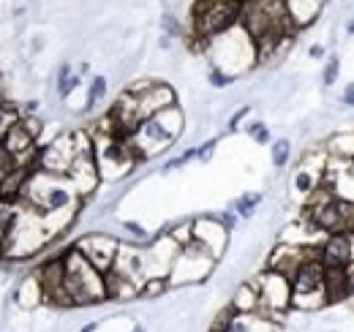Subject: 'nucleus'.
I'll return each instance as SVG.
<instances>
[{
    "mask_svg": "<svg viewBox=\"0 0 354 332\" xmlns=\"http://www.w3.org/2000/svg\"><path fill=\"white\" fill-rule=\"evenodd\" d=\"M63 264H66V291H68L71 308H88V305H98L109 299L104 273L90 264L82 250L74 246L66 248Z\"/></svg>",
    "mask_w": 354,
    "mask_h": 332,
    "instance_id": "obj_1",
    "label": "nucleus"
},
{
    "mask_svg": "<svg viewBox=\"0 0 354 332\" xmlns=\"http://www.w3.org/2000/svg\"><path fill=\"white\" fill-rule=\"evenodd\" d=\"M180 131H183V115H180L177 107H169V109L142 120L139 128L129 136L133 156H136V164L147 161V158L158 156L161 150H167L169 145H175Z\"/></svg>",
    "mask_w": 354,
    "mask_h": 332,
    "instance_id": "obj_2",
    "label": "nucleus"
},
{
    "mask_svg": "<svg viewBox=\"0 0 354 332\" xmlns=\"http://www.w3.org/2000/svg\"><path fill=\"white\" fill-rule=\"evenodd\" d=\"M289 281H292V308L295 311L313 313V311L330 308V299H327V267L319 259L303 261Z\"/></svg>",
    "mask_w": 354,
    "mask_h": 332,
    "instance_id": "obj_3",
    "label": "nucleus"
},
{
    "mask_svg": "<svg viewBox=\"0 0 354 332\" xmlns=\"http://www.w3.org/2000/svg\"><path fill=\"white\" fill-rule=\"evenodd\" d=\"M218 259L199 246L196 240H191L188 246H183L175 259V267L169 273V289H180V286H196V284H205L213 273V264Z\"/></svg>",
    "mask_w": 354,
    "mask_h": 332,
    "instance_id": "obj_4",
    "label": "nucleus"
},
{
    "mask_svg": "<svg viewBox=\"0 0 354 332\" xmlns=\"http://www.w3.org/2000/svg\"><path fill=\"white\" fill-rule=\"evenodd\" d=\"M254 284L259 289V313L283 324L286 313L292 311V281L283 273L265 270L254 278Z\"/></svg>",
    "mask_w": 354,
    "mask_h": 332,
    "instance_id": "obj_5",
    "label": "nucleus"
},
{
    "mask_svg": "<svg viewBox=\"0 0 354 332\" xmlns=\"http://www.w3.org/2000/svg\"><path fill=\"white\" fill-rule=\"evenodd\" d=\"M324 177H327V150L322 147V153H308L306 158H300V164L292 172V194L297 199H303V205H308L316 196L319 188H324Z\"/></svg>",
    "mask_w": 354,
    "mask_h": 332,
    "instance_id": "obj_6",
    "label": "nucleus"
},
{
    "mask_svg": "<svg viewBox=\"0 0 354 332\" xmlns=\"http://www.w3.org/2000/svg\"><path fill=\"white\" fill-rule=\"evenodd\" d=\"M74 156H77V147H74V133H63V136L52 139L46 147H41V150H39L36 169L49 172V174H63V177H68V169H71Z\"/></svg>",
    "mask_w": 354,
    "mask_h": 332,
    "instance_id": "obj_7",
    "label": "nucleus"
},
{
    "mask_svg": "<svg viewBox=\"0 0 354 332\" xmlns=\"http://www.w3.org/2000/svg\"><path fill=\"white\" fill-rule=\"evenodd\" d=\"M41 291H44V302L52 308H71V299H68V291H66V264H63V256L46 261L44 267H39L36 273Z\"/></svg>",
    "mask_w": 354,
    "mask_h": 332,
    "instance_id": "obj_8",
    "label": "nucleus"
},
{
    "mask_svg": "<svg viewBox=\"0 0 354 332\" xmlns=\"http://www.w3.org/2000/svg\"><path fill=\"white\" fill-rule=\"evenodd\" d=\"M308 259H319V246H295V243H278L272 253L267 256V270L283 273L286 278L295 275V270L308 261Z\"/></svg>",
    "mask_w": 354,
    "mask_h": 332,
    "instance_id": "obj_9",
    "label": "nucleus"
},
{
    "mask_svg": "<svg viewBox=\"0 0 354 332\" xmlns=\"http://www.w3.org/2000/svg\"><path fill=\"white\" fill-rule=\"evenodd\" d=\"M74 248L82 250L90 264L106 275V273L112 270L115 259H118L120 243H118L115 237H109V234H85L82 240H77V246H74Z\"/></svg>",
    "mask_w": 354,
    "mask_h": 332,
    "instance_id": "obj_10",
    "label": "nucleus"
},
{
    "mask_svg": "<svg viewBox=\"0 0 354 332\" xmlns=\"http://www.w3.org/2000/svg\"><path fill=\"white\" fill-rule=\"evenodd\" d=\"M319 261L327 270H349L354 264L352 234H330L319 246Z\"/></svg>",
    "mask_w": 354,
    "mask_h": 332,
    "instance_id": "obj_11",
    "label": "nucleus"
},
{
    "mask_svg": "<svg viewBox=\"0 0 354 332\" xmlns=\"http://www.w3.org/2000/svg\"><path fill=\"white\" fill-rule=\"evenodd\" d=\"M194 240L199 246H205L216 259H221L223 248H226V240H229V229L216 221V215L213 218H202V221L194 223Z\"/></svg>",
    "mask_w": 354,
    "mask_h": 332,
    "instance_id": "obj_12",
    "label": "nucleus"
},
{
    "mask_svg": "<svg viewBox=\"0 0 354 332\" xmlns=\"http://www.w3.org/2000/svg\"><path fill=\"white\" fill-rule=\"evenodd\" d=\"M283 3H286V14H289L292 25L295 28H308L310 22L319 17L324 0H283Z\"/></svg>",
    "mask_w": 354,
    "mask_h": 332,
    "instance_id": "obj_13",
    "label": "nucleus"
},
{
    "mask_svg": "<svg viewBox=\"0 0 354 332\" xmlns=\"http://www.w3.org/2000/svg\"><path fill=\"white\" fill-rule=\"evenodd\" d=\"M104 278H106V297H109V299H120V302H126V299H136L139 291H142L131 278L120 275L118 270H109Z\"/></svg>",
    "mask_w": 354,
    "mask_h": 332,
    "instance_id": "obj_14",
    "label": "nucleus"
},
{
    "mask_svg": "<svg viewBox=\"0 0 354 332\" xmlns=\"http://www.w3.org/2000/svg\"><path fill=\"white\" fill-rule=\"evenodd\" d=\"M229 305H232L237 313H259V289H257V284H254V281L240 284V286L234 289V294H232Z\"/></svg>",
    "mask_w": 354,
    "mask_h": 332,
    "instance_id": "obj_15",
    "label": "nucleus"
},
{
    "mask_svg": "<svg viewBox=\"0 0 354 332\" xmlns=\"http://www.w3.org/2000/svg\"><path fill=\"white\" fill-rule=\"evenodd\" d=\"M324 150L330 158L335 161H349L354 164V131H346V133H335L324 142Z\"/></svg>",
    "mask_w": 354,
    "mask_h": 332,
    "instance_id": "obj_16",
    "label": "nucleus"
},
{
    "mask_svg": "<svg viewBox=\"0 0 354 332\" xmlns=\"http://www.w3.org/2000/svg\"><path fill=\"white\" fill-rule=\"evenodd\" d=\"M327 299H330V305H341V302L352 299L346 270H327Z\"/></svg>",
    "mask_w": 354,
    "mask_h": 332,
    "instance_id": "obj_17",
    "label": "nucleus"
},
{
    "mask_svg": "<svg viewBox=\"0 0 354 332\" xmlns=\"http://www.w3.org/2000/svg\"><path fill=\"white\" fill-rule=\"evenodd\" d=\"M292 158V142L289 139H275L272 142V166L275 169H283Z\"/></svg>",
    "mask_w": 354,
    "mask_h": 332,
    "instance_id": "obj_18",
    "label": "nucleus"
},
{
    "mask_svg": "<svg viewBox=\"0 0 354 332\" xmlns=\"http://www.w3.org/2000/svg\"><path fill=\"white\" fill-rule=\"evenodd\" d=\"M259 202H262V194H245V196H240V199L234 202V212H237L240 218H251Z\"/></svg>",
    "mask_w": 354,
    "mask_h": 332,
    "instance_id": "obj_19",
    "label": "nucleus"
},
{
    "mask_svg": "<svg viewBox=\"0 0 354 332\" xmlns=\"http://www.w3.org/2000/svg\"><path fill=\"white\" fill-rule=\"evenodd\" d=\"M106 95V80L104 77H95L90 82V95H88V104H85V112H93V107Z\"/></svg>",
    "mask_w": 354,
    "mask_h": 332,
    "instance_id": "obj_20",
    "label": "nucleus"
},
{
    "mask_svg": "<svg viewBox=\"0 0 354 332\" xmlns=\"http://www.w3.org/2000/svg\"><path fill=\"white\" fill-rule=\"evenodd\" d=\"M167 289H169V281L167 278H150V281H145L139 297H158V294H164Z\"/></svg>",
    "mask_w": 354,
    "mask_h": 332,
    "instance_id": "obj_21",
    "label": "nucleus"
},
{
    "mask_svg": "<svg viewBox=\"0 0 354 332\" xmlns=\"http://www.w3.org/2000/svg\"><path fill=\"white\" fill-rule=\"evenodd\" d=\"M338 68H341V60L333 55V57L327 60L324 71H322V84H324V87H333V84H335V80H338Z\"/></svg>",
    "mask_w": 354,
    "mask_h": 332,
    "instance_id": "obj_22",
    "label": "nucleus"
},
{
    "mask_svg": "<svg viewBox=\"0 0 354 332\" xmlns=\"http://www.w3.org/2000/svg\"><path fill=\"white\" fill-rule=\"evenodd\" d=\"M161 28H164V33H167L169 39L183 36V28H180V22H177L175 14H164V17H161Z\"/></svg>",
    "mask_w": 354,
    "mask_h": 332,
    "instance_id": "obj_23",
    "label": "nucleus"
},
{
    "mask_svg": "<svg viewBox=\"0 0 354 332\" xmlns=\"http://www.w3.org/2000/svg\"><path fill=\"white\" fill-rule=\"evenodd\" d=\"M207 80H210L213 87H226V84L234 82V74H226V71H221V68H210Z\"/></svg>",
    "mask_w": 354,
    "mask_h": 332,
    "instance_id": "obj_24",
    "label": "nucleus"
},
{
    "mask_svg": "<svg viewBox=\"0 0 354 332\" xmlns=\"http://www.w3.org/2000/svg\"><path fill=\"white\" fill-rule=\"evenodd\" d=\"M248 133H251L259 145H267V142H270V128H267L265 123H251L248 125Z\"/></svg>",
    "mask_w": 354,
    "mask_h": 332,
    "instance_id": "obj_25",
    "label": "nucleus"
},
{
    "mask_svg": "<svg viewBox=\"0 0 354 332\" xmlns=\"http://www.w3.org/2000/svg\"><path fill=\"white\" fill-rule=\"evenodd\" d=\"M123 229H126L131 237H136V240H147V229L139 226L136 221H123Z\"/></svg>",
    "mask_w": 354,
    "mask_h": 332,
    "instance_id": "obj_26",
    "label": "nucleus"
},
{
    "mask_svg": "<svg viewBox=\"0 0 354 332\" xmlns=\"http://www.w3.org/2000/svg\"><path fill=\"white\" fill-rule=\"evenodd\" d=\"M216 142H218V139H210L207 145L196 147V156H199V161H210V156H213V150H216Z\"/></svg>",
    "mask_w": 354,
    "mask_h": 332,
    "instance_id": "obj_27",
    "label": "nucleus"
},
{
    "mask_svg": "<svg viewBox=\"0 0 354 332\" xmlns=\"http://www.w3.org/2000/svg\"><path fill=\"white\" fill-rule=\"evenodd\" d=\"M341 104H344V107H354V82L346 84V90H344V95H341Z\"/></svg>",
    "mask_w": 354,
    "mask_h": 332,
    "instance_id": "obj_28",
    "label": "nucleus"
},
{
    "mask_svg": "<svg viewBox=\"0 0 354 332\" xmlns=\"http://www.w3.org/2000/svg\"><path fill=\"white\" fill-rule=\"evenodd\" d=\"M308 55L313 57V60H316V57H324V46H322V44H313V46L308 49Z\"/></svg>",
    "mask_w": 354,
    "mask_h": 332,
    "instance_id": "obj_29",
    "label": "nucleus"
},
{
    "mask_svg": "<svg viewBox=\"0 0 354 332\" xmlns=\"http://www.w3.org/2000/svg\"><path fill=\"white\" fill-rule=\"evenodd\" d=\"M346 275H349V294H352V299H354V264L346 270Z\"/></svg>",
    "mask_w": 354,
    "mask_h": 332,
    "instance_id": "obj_30",
    "label": "nucleus"
},
{
    "mask_svg": "<svg viewBox=\"0 0 354 332\" xmlns=\"http://www.w3.org/2000/svg\"><path fill=\"white\" fill-rule=\"evenodd\" d=\"M95 330H98V322H90V324H85L80 332H95Z\"/></svg>",
    "mask_w": 354,
    "mask_h": 332,
    "instance_id": "obj_31",
    "label": "nucleus"
},
{
    "mask_svg": "<svg viewBox=\"0 0 354 332\" xmlns=\"http://www.w3.org/2000/svg\"><path fill=\"white\" fill-rule=\"evenodd\" d=\"M131 332H147V330H145L142 324H133V330H131Z\"/></svg>",
    "mask_w": 354,
    "mask_h": 332,
    "instance_id": "obj_32",
    "label": "nucleus"
},
{
    "mask_svg": "<svg viewBox=\"0 0 354 332\" xmlns=\"http://www.w3.org/2000/svg\"><path fill=\"white\" fill-rule=\"evenodd\" d=\"M349 33H352V36H354V19H352V22H349Z\"/></svg>",
    "mask_w": 354,
    "mask_h": 332,
    "instance_id": "obj_33",
    "label": "nucleus"
}]
</instances>
